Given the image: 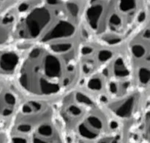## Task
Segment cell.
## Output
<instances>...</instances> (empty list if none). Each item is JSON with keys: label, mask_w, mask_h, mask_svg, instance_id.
I'll return each mask as SVG.
<instances>
[{"label": "cell", "mask_w": 150, "mask_h": 143, "mask_svg": "<svg viewBox=\"0 0 150 143\" xmlns=\"http://www.w3.org/2000/svg\"><path fill=\"white\" fill-rule=\"evenodd\" d=\"M10 123V117L9 115L8 109L5 104L3 93V81L0 79V129H5L4 126H7L9 128Z\"/></svg>", "instance_id": "1"}, {"label": "cell", "mask_w": 150, "mask_h": 143, "mask_svg": "<svg viewBox=\"0 0 150 143\" xmlns=\"http://www.w3.org/2000/svg\"><path fill=\"white\" fill-rule=\"evenodd\" d=\"M0 143H11L8 129H0Z\"/></svg>", "instance_id": "2"}, {"label": "cell", "mask_w": 150, "mask_h": 143, "mask_svg": "<svg viewBox=\"0 0 150 143\" xmlns=\"http://www.w3.org/2000/svg\"><path fill=\"white\" fill-rule=\"evenodd\" d=\"M126 143H138V142H133V141H130V140H127V142Z\"/></svg>", "instance_id": "3"}]
</instances>
